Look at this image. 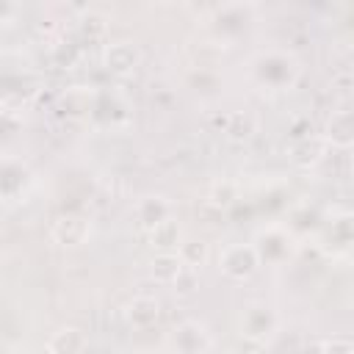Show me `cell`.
<instances>
[{"label": "cell", "instance_id": "cell-17", "mask_svg": "<svg viewBox=\"0 0 354 354\" xmlns=\"http://www.w3.org/2000/svg\"><path fill=\"white\" fill-rule=\"evenodd\" d=\"M235 199H238V191H235L232 183H221V185H216V188L210 191V202H213L216 207H227V205H232Z\"/></svg>", "mask_w": 354, "mask_h": 354}, {"label": "cell", "instance_id": "cell-13", "mask_svg": "<svg viewBox=\"0 0 354 354\" xmlns=\"http://www.w3.org/2000/svg\"><path fill=\"white\" fill-rule=\"evenodd\" d=\"M224 133L232 141H243V138H249L254 133V119L249 113H230L227 124H224Z\"/></svg>", "mask_w": 354, "mask_h": 354}, {"label": "cell", "instance_id": "cell-9", "mask_svg": "<svg viewBox=\"0 0 354 354\" xmlns=\"http://www.w3.org/2000/svg\"><path fill=\"white\" fill-rule=\"evenodd\" d=\"M205 343H207V337L199 324H183L177 329V346L183 354H199L205 348Z\"/></svg>", "mask_w": 354, "mask_h": 354}, {"label": "cell", "instance_id": "cell-8", "mask_svg": "<svg viewBox=\"0 0 354 354\" xmlns=\"http://www.w3.org/2000/svg\"><path fill=\"white\" fill-rule=\"evenodd\" d=\"M149 271H152V277H155L158 282L171 285V282H174V277L183 271V263H180V257H177L174 252H160V254H155V257H152Z\"/></svg>", "mask_w": 354, "mask_h": 354}, {"label": "cell", "instance_id": "cell-2", "mask_svg": "<svg viewBox=\"0 0 354 354\" xmlns=\"http://www.w3.org/2000/svg\"><path fill=\"white\" fill-rule=\"evenodd\" d=\"M277 326V318L274 313L266 307V304H252L243 310V318H241V329L246 337H254V340H263L271 335V329Z\"/></svg>", "mask_w": 354, "mask_h": 354}, {"label": "cell", "instance_id": "cell-10", "mask_svg": "<svg viewBox=\"0 0 354 354\" xmlns=\"http://www.w3.org/2000/svg\"><path fill=\"white\" fill-rule=\"evenodd\" d=\"M149 241H152L158 249H163V252L174 249V246L180 243V227H177V221H171V218L158 221V224L149 230Z\"/></svg>", "mask_w": 354, "mask_h": 354}, {"label": "cell", "instance_id": "cell-11", "mask_svg": "<svg viewBox=\"0 0 354 354\" xmlns=\"http://www.w3.org/2000/svg\"><path fill=\"white\" fill-rule=\"evenodd\" d=\"M138 218H141L144 227L152 230L158 221L169 218V205H166L160 196H147V199L138 205Z\"/></svg>", "mask_w": 354, "mask_h": 354}, {"label": "cell", "instance_id": "cell-15", "mask_svg": "<svg viewBox=\"0 0 354 354\" xmlns=\"http://www.w3.org/2000/svg\"><path fill=\"white\" fill-rule=\"evenodd\" d=\"M174 293L177 296H191L194 290H196V285H199V274H196V268H188V266H183V271L174 277Z\"/></svg>", "mask_w": 354, "mask_h": 354}, {"label": "cell", "instance_id": "cell-19", "mask_svg": "<svg viewBox=\"0 0 354 354\" xmlns=\"http://www.w3.org/2000/svg\"><path fill=\"white\" fill-rule=\"evenodd\" d=\"M301 354H321V343H310V346H304Z\"/></svg>", "mask_w": 354, "mask_h": 354}, {"label": "cell", "instance_id": "cell-16", "mask_svg": "<svg viewBox=\"0 0 354 354\" xmlns=\"http://www.w3.org/2000/svg\"><path fill=\"white\" fill-rule=\"evenodd\" d=\"M80 30H83L88 39H97V36H102V33H105V17H102V14H94V11H88V14L80 19Z\"/></svg>", "mask_w": 354, "mask_h": 354}, {"label": "cell", "instance_id": "cell-6", "mask_svg": "<svg viewBox=\"0 0 354 354\" xmlns=\"http://www.w3.org/2000/svg\"><path fill=\"white\" fill-rule=\"evenodd\" d=\"M158 315H160V304H158L155 299H149V296H138V299H133L130 307H127V321H130L133 326H138V329L152 326V324L158 321Z\"/></svg>", "mask_w": 354, "mask_h": 354}, {"label": "cell", "instance_id": "cell-5", "mask_svg": "<svg viewBox=\"0 0 354 354\" xmlns=\"http://www.w3.org/2000/svg\"><path fill=\"white\" fill-rule=\"evenodd\" d=\"M138 64V50L130 41H116L105 50V66L111 72H130Z\"/></svg>", "mask_w": 354, "mask_h": 354}, {"label": "cell", "instance_id": "cell-1", "mask_svg": "<svg viewBox=\"0 0 354 354\" xmlns=\"http://www.w3.org/2000/svg\"><path fill=\"white\" fill-rule=\"evenodd\" d=\"M257 260H260V254H257L254 246L235 243V246H230V249L221 254V271H224L227 277H232V279H246V277L254 274Z\"/></svg>", "mask_w": 354, "mask_h": 354}, {"label": "cell", "instance_id": "cell-3", "mask_svg": "<svg viewBox=\"0 0 354 354\" xmlns=\"http://www.w3.org/2000/svg\"><path fill=\"white\" fill-rule=\"evenodd\" d=\"M86 235H88V221L80 216H61L53 227V238L64 246H77L86 241Z\"/></svg>", "mask_w": 354, "mask_h": 354}, {"label": "cell", "instance_id": "cell-4", "mask_svg": "<svg viewBox=\"0 0 354 354\" xmlns=\"http://www.w3.org/2000/svg\"><path fill=\"white\" fill-rule=\"evenodd\" d=\"M86 343L88 340L77 326H64L50 337V351L53 354H83Z\"/></svg>", "mask_w": 354, "mask_h": 354}, {"label": "cell", "instance_id": "cell-7", "mask_svg": "<svg viewBox=\"0 0 354 354\" xmlns=\"http://www.w3.org/2000/svg\"><path fill=\"white\" fill-rule=\"evenodd\" d=\"M326 138H329L335 147H348V144L354 141V122H351V113H348V111L332 113L329 127H326Z\"/></svg>", "mask_w": 354, "mask_h": 354}, {"label": "cell", "instance_id": "cell-14", "mask_svg": "<svg viewBox=\"0 0 354 354\" xmlns=\"http://www.w3.org/2000/svg\"><path fill=\"white\" fill-rule=\"evenodd\" d=\"M321 141H310V138H304V141H299L296 147H293V160L299 163V166H310V163H315L318 158H321Z\"/></svg>", "mask_w": 354, "mask_h": 354}, {"label": "cell", "instance_id": "cell-18", "mask_svg": "<svg viewBox=\"0 0 354 354\" xmlns=\"http://www.w3.org/2000/svg\"><path fill=\"white\" fill-rule=\"evenodd\" d=\"M321 354H354V346L346 337H332L321 343Z\"/></svg>", "mask_w": 354, "mask_h": 354}, {"label": "cell", "instance_id": "cell-12", "mask_svg": "<svg viewBox=\"0 0 354 354\" xmlns=\"http://www.w3.org/2000/svg\"><path fill=\"white\" fill-rule=\"evenodd\" d=\"M177 257H180L183 266H188V268H199V266L207 260V243L191 238V241L180 243V254H177Z\"/></svg>", "mask_w": 354, "mask_h": 354}]
</instances>
